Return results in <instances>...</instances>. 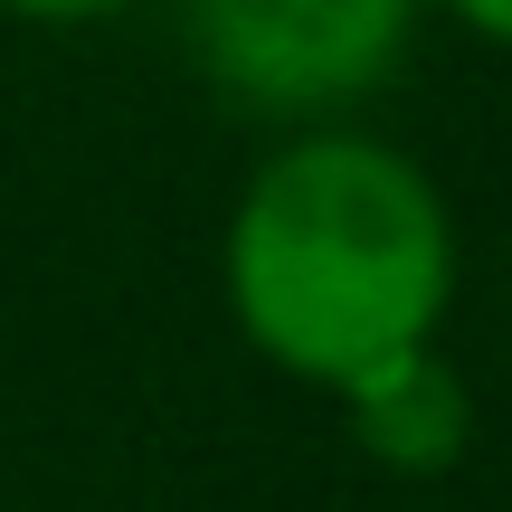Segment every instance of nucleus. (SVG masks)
<instances>
[{"instance_id": "f257e3e1", "label": "nucleus", "mask_w": 512, "mask_h": 512, "mask_svg": "<svg viewBox=\"0 0 512 512\" xmlns=\"http://www.w3.org/2000/svg\"><path fill=\"white\" fill-rule=\"evenodd\" d=\"M456 294L446 200L399 143L294 133L228 219V304L275 370L351 389L361 370L437 342Z\"/></svg>"}, {"instance_id": "f03ea898", "label": "nucleus", "mask_w": 512, "mask_h": 512, "mask_svg": "<svg viewBox=\"0 0 512 512\" xmlns=\"http://www.w3.org/2000/svg\"><path fill=\"white\" fill-rule=\"evenodd\" d=\"M418 0H190L209 86L247 114H332L408 57Z\"/></svg>"}, {"instance_id": "7ed1b4c3", "label": "nucleus", "mask_w": 512, "mask_h": 512, "mask_svg": "<svg viewBox=\"0 0 512 512\" xmlns=\"http://www.w3.org/2000/svg\"><path fill=\"white\" fill-rule=\"evenodd\" d=\"M332 399L351 408V437L380 465H399V475H446V465L475 446V389L427 342L399 351V361H380V370H361V380L332 389Z\"/></svg>"}, {"instance_id": "20e7f679", "label": "nucleus", "mask_w": 512, "mask_h": 512, "mask_svg": "<svg viewBox=\"0 0 512 512\" xmlns=\"http://www.w3.org/2000/svg\"><path fill=\"white\" fill-rule=\"evenodd\" d=\"M446 10L465 19L475 38H494V48H512V0H446Z\"/></svg>"}, {"instance_id": "39448f33", "label": "nucleus", "mask_w": 512, "mask_h": 512, "mask_svg": "<svg viewBox=\"0 0 512 512\" xmlns=\"http://www.w3.org/2000/svg\"><path fill=\"white\" fill-rule=\"evenodd\" d=\"M0 10H19V19H105L124 0H0Z\"/></svg>"}]
</instances>
